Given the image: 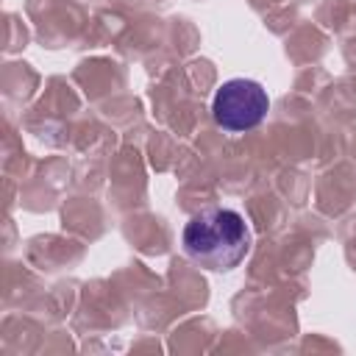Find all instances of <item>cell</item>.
Wrapping results in <instances>:
<instances>
[{
  "mask_svg": "<svg viewBox=\"0 0 356 356\" xmlns=\"http://www.w3.org/2000/svg\"><path fill=\"white\" fill-rule=\"evenodd\" d=\"M270 108V97L261 83L250 78H231L225 81L211 103V114L220 128L225 131H250L256 128Z\"/></svg>",
  "mask_w": 356,
  "mask_h": 356,
  "instance_id": "obj_2",
  "label": "cell"
},
{
  "mask_svg": "<svg viewBox=\"0 0 356 356\" xmlns=\"http://www.w3.org/2000/svg\"><path fill=\"white\" fill-rule=\"evenodd\" d=\"M181 242L195 264L211 273H228L248 256L250 228L239 211L211 206L184 225Z\"/></svg>",
  "mask_w": 356,
  "mask_h": 356,
  "instance_id": "obj_1",
  "label": "cell"
}]
</instances>
